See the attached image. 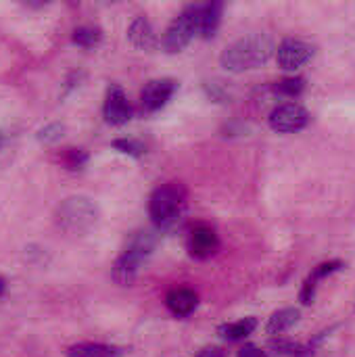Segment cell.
Instances as JSON below:
<instances>
[{
    "instance_id": "9c48e42d",
    "label": "cell",
    "mask_w": 355,
    "mask_h": 357,
    "mask_svg": "<svg viewBox=\"0 0 355 357\" xmlns=\"http://www.w3.org/2000/svg\"><path fill=\"white\" fill-rule=\"evenodd\" d=\"M188 253L197 259H209L218 253L220 249V238L216 234L213 228L205 226V224H199L190 230L188 234Z\"/></svg>"
},
{
    "instance_id": "277c9868",
    "label": "cell",
    "mask_w": 355,
    "mask_h": 357,
    "mask_svg": "<svg viewBox=\"0 0 355 357\" xmlns=\"http://www.w3.org/2000/svg\"><path fill=\"white\" fill-rule=\"evenodd\" d=\"M153 236L151 234H138L130 247L117 257V261L113 264V280L119 284V287H130L136 276H138V270L142 266V261L151 255L153 251Z\"/></svg>"
},
{
    "instance_id": "8fae6325",
    "label": "cell",
    "mask_w": 355,
    "mask_h": 357,
    "mask_svg": "<svg viewBox=\"0 0 355 357\" xmlns=\"http://www.w3.org/2000/svg\"><path fill=\"white\" fill-rule=\"evenodd\" d=\"M339 270H343V261H339V259H335V261H324V264L316 266V268L312 270V274L305 278L303 287H301V293H299L301 303H303V305H312V303H314V299H316L318 282H320V280H324L326 276H331V274L339 272Z\"/></svg>"
},
{
    "instance_id": "3957f363",
    "label": "cell",
    "mask_w": 355,
    "mask_h": 357,
    "mask_svg": "<svg viewBox=\"0 0 355 357\" xmlns=\"http://www.w3.org/2000/svg\"><path fill=\"white\" fill-rule=\"evenodd\" d=\"M98 220L96 205L86 197H71L63 201L56 209V224L69 234L88 232Z\"/></svg>"
},
{
    "instance_id": "5bb4252c",
    "label": "cell",
    "mask_w": 355,
    "mask_h": 357,
    "mask_svg": "<svg viewBox=\"0 0 355 357\" xmlns=\"http://www.w3.org/2000/svg\"><path fill=\"white\" fill-rule=\"evenodd\" d=\"M222 2H205V4H199V31L197 36L201 38H211L218 27H220V21H222Z\"/></svg>"
},
{
    "instance_id": "7c38bea8",
    "label": "cell",
    "mask_w": 355,
    "mask_h": 357,
    "mask_svg": "<svg viewBox=\"0 0 355 357\" xmlns=\"http://www.w3.org/2000/svg\"><path fill=\"white\" fill-rule=\"evenodd\" d=\"M165 305L167 310L178 316V318H186L190 316L197 305H199V297L192 289H186V287H180V289H172L165 297Z\"/></svg>"
},
{
    "instance_id": "7402d4cb",
    "label": "cell",
    "mask_w": 355,
    "mask_h": 357,
    "mask_svg": "<svg viewBox=\"0 0 355 357\" xmlns=\"http://www.w3.org/2000/svg\"><path fill=\"white\" fill-rule=\"evenodd\" d=\"M113 149H117L123 155H132V157H140L144 153L142 142H138L134 138H117V140H113Z\"/></svg>"
},
{
    "instance_id": "d4e9b609",
    "label": "cell",
    "mask_w": 355,
    "mask_h": 357,
    "mask_svg": "<svg viewBox=\"0 0 355 357\" xmlns=\"http://www.w3.org/2000/svg\"><path fill=\"white\" fill-rule=\"evenodd\" d=\"M197 357H226V351L222 347H205Z\"/></svg>"
},
{
    "instance_id": "7a4b0ae2",
    "label": "cell",
    "mask_w": 355,
    "mask_h": 357,
    "mask_svg": "<svg viewBox=\"0 0 355 357\" xmlns=\"http://www.w3.org/2000/svg\"><path fill=\"white\" fill-rule=\"evenodd\" d=\"M184 201H186V190L182 184L169 182V184L159 186L151 195V201H149V215H151L153 224L159 228L172 226L178 220V215L182 213Z\"/></svg>"
},
{
    "instance_id": "ba28073f",
    "label": "cell",
    "mask_w": 355,
    "mask_h": 357,
    "mask_svg": "<svg viewBox=\"0 0 355 357\" xmlns=\"http://www.w3.org/2000/svg\"><path fill=\"white\" fill-rule=\"evenodd\" d=\"M176 88H178V84L174 79H167V77L149 82L142 88V92H140V107H142V111L155 113V111L163 109L169 102V98L174 96Z\"/></svg>"
},
{
    "instance_id": "8992f818",
    "label": "cell",
    "mask_w": 355,
    "mask_h": 357,
    "mask_svg": "<svg viewBox=\"0 0 355 357\" xmlns=\"http://www.w3.org/2000/svg\"><path fill=\"white\" fill-rule=\"evenodd\" d=\"M310 111L299 105V102H282L278 107L272 109L268 123L274 132L278 134H295L301 132L303 128H308L310 123Z\"/></svg>"
},
{
    "instance_id": "ac0fdd59",
    "label": "cell",
    "mask_w": 355,
    "mask_h": 357,
    "mask_svg": "<svg viewBox=\"0 0 355 357\" xmlns=\"http://www.w3.org/2000/svg\"><path fill=\"white\" fill-rule=\"evenodd\" d=\"M270 349L276 357H308L310 356V349L299 345V343H293V341H285L278 337V341H272L270 343Z\"/></svg>"
},
{
    "instance_id": "52a82bcc",
    "label": "cell",
    "mask_w": 355,
    "mask_h": 357,
    "mask_svg": "<svg viewBox=\"0 0 355 357\" xmlns=\"http://www.w3.org/2000/svg\"><path fill=\"white\" fill-rule=\"evenodd\" d=\"M316 54V46L301 38H285L276 48V61L278 67L285 71H295L310 63Z\"/></svg>"
},
{
    "instance_id": "9a60e30c",
    "label": "cell",
    "mask_w": 355,
    "mask_h": 357,
    "mask_svg": "<svg viewBox=\"0 0 355 357\" xmlns=\"http://www.w3.org/2000/svg\"><path fill=\"white\" fill-rule=\"evenodd\" d=\"M301 318V312L297 307H282L278 312H274L266 324V333L272 337H280L285 333H289Z\"/></svg>"
},
{
    "instance_id": "cb8c5ba5",
    "label": "cell",
    "mask_w": 355,
    "mask_h": 357,
    "mask_svg": "<svg viewBox=\"0 0 355 357\" xmlns=\"http://www.w3.org/2000/svg\"><path fill=\"white\" fill-rule=\"evenodd\" d=\"M236 357H268V354L262 351V349L255 347V345H245V347L239 351V356Z\"/></svg>"
},
{
    "instance_id": "d6986e66",
    "label": "cell",
    "mask_w": 355,
    "mask_h": 357,
    "mask_svg": "<svg viewBox=\"0 0 355 357\" xmlns=\"http://www.w3.org/2000/svg\"><path fill=\"white\" fill-rule=\"evenodd\" d=\"M73 44L82 46V48H94L96 44H100L103 40V33L98 27H92V25H82L73 31Z\"/></svg>"
},
{
    "instance_id": "44dd1931",
    "label": "cell",
    "mask_w": 355,
    "mask_h": 357,
    "mask_svg": "<svg viewBox=\"0 0 355 357\" xmlns=\"http://www.w3.org/2000/svg\"><path fill=\"white\" fill-rule=\"evenodd\" d=\"M88 161V155L80 149H67L63 155H61V163L67 167V169H82Z\"/></svg>"
},
{
    "instance_id": "e0dca14e",
    "label": "cell",
    "mask_w": 355,
    "mask_h": 357,
    "mask_svg": "<svg viewBox=\"0 0 355 357\" xmlns=\"http://www.w3.org/2000/svg\"><path fill=\"white\" fill-rule=\"evenodd\" d=\"M255 328H257V320H255V318H243V320H236V322L222 324V326L218 328V333H220V337L226 339V341H243V339H247Z\"/></svg>"
},
{
    "instance_id": "ffe728a7",
    "label": "cell",
    "mask_w": 355,
    "mask_h": 357,
    "mask_svg": "<svg viewBox=\"0 0 355 357\" xmlns=\"http://www.w3.org/2000/svg\"><path fill=\"white\" fill-rule=\"evenodd\" d=\"M303 90H305V79H303V77H299V75L285 77V79H280V82H276V84H274V92H276V94L291 96V98L299 96Z\"/></svg>"
},
{
    "instance_id": "6da1fadb",
    "label": "cell",
    "mask_w": 355,
    "mask_h": 357,
    "mask_svg": "<svg viewBox=\"0 0 355 357\" xmlns=\"http://www.w3.org/2000/svg\"><path fill=\"white\" fill-rule=\"evenodd\" d=\"M274 50H276L274 42L268 36L251 33L226 46L220 56V63L226 71L243 73V71H251V69L266 65Z\"/></svg>"
},
{
    "instance_id": "30bf717a",
    "label": "cell",
    "mask_w": 355,
    "mask_h": 357,
    "mask_svg": "<svg viewBox=\"0 0 355 357\" xmlns=\"http://www.w3.org/2000/svg\"><path fill=\"white\" fill-rule=\"evenodd\" d=\"M103 115H105V121L111 126H123L132 119V107L119 86L109 88L105 107H103Z\"/></svg>"
},
{
    "instance_id": "603a6c76",
    "label": "cell",
    "mask_w": 355,
    "mask_h": 357,
    "mask_svg": "<svg viewBox=\"0 0 355 357\" xmlns=\"http://www.w3.org/2000/svg\"><path fill=\"white\" fill-rule=\"evenodd\" d=\"M63 132H65V126H63V123H48L46 128H42V130L38 132V140L50 144V142L61 140Z\"/></svg>"
},
{
    "instance_id": "4fadbf2b",
    "label": "cell",
    "mask_w": 355,
    "mask_h": 357,
    "mask_svg": "<svg viewBox=\"0 0 355 357\" xmlns=\"http://www.w3.org/2000/svg\"><path fill=\"white\" fill-rule=\"evenodd\" d=\"M128 38L140 50H153L157 46V33H155L151 21L142 15L132 21V25L128 29Z\"/></svg>"
},
{
    "instance_id": "4316f807",
    "label": "cell",
    "mask_w": 355,
    "mask_h": 357,
    "mask_svg": "<svg viewBox=\"0 0 355 357\" xmlns=\"http://www.w3.org/2000/svg\"><path fill=\"white\" fill-rule=\"evenodd\" d=\"M2 142H4V138H2V136H0V146H2Z\"/></svg>"
},
{
    "instance_id": "2e32d148",
    "label": "cell",
    "mask_w": 355,
    "mask_h": 357,
    "mask_svg": "<svg viewBox=\"0 0 355 357\" xmlns=\"http://www.w3.org/2000/svg\"><path fill=\"white\" fill-rule=\"evenodd\" d=\"M126 354L121 347L105 343H75L67 349V357H121Z\"/></svg>"
},
{
    "instance_id": "484cf974",
    "label": "cell",
    "mask_w": 355,
    "mask_h": 357,
    "mask_svg": "<svg viewBox=\"0 0 355 357\" xmlns=\"http://www.w3.org/2000/svg\"><path fill=\"white\" fill-rule=\"evenodd\" d=\"M4 289H6V282H4V278L0 276V295L4 293Z\"/></svg>"
},
{
    "instance_id": "5b68a950",
    "label": "cell",
    "mask_w": 355,
    "mask_h": 357,
    "mask_svg": "<svg viewBox=\"0 0 355 357\" xmlns=\"http://www.w3.org/2000/svg\"><path fill=\"white\" fill-rule=\"evenodd\" d=\"M197 31H199V4H190L169 23L163 36V48L172 54L180 52L190 44Z\"/></svg>"
}]
</instances>
